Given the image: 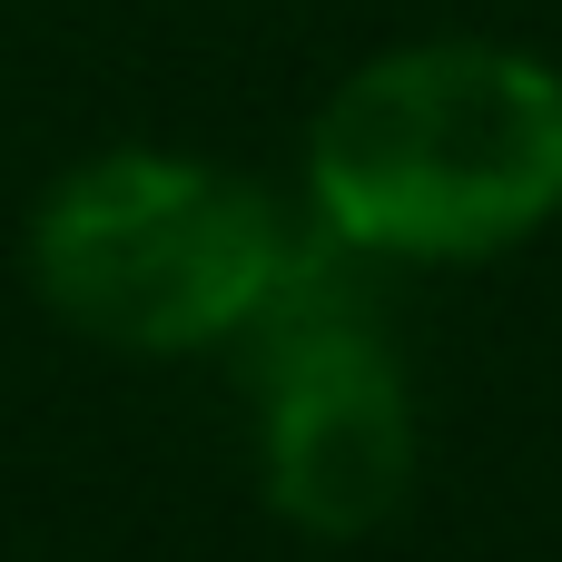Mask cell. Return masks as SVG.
Masks as SVG:
<instances>
[{"label":"cell","instance_id":"6da1fadb","mask_svg":"<svg viewBox=\"0 0 562 562\" xmlns=\"http://www.w3.org/2000/svg\"><path fill=\"white\" fill-rule=\"evenodd\" d=\"M316 207L375 257H494L562 207V79L435 40L356 69L316 119Z\"/></svg>","mask_w":562,"mask_h":562},{"label":"cell","instance_id":"3957f363","mask_svg":"<svg viewBox=\"0 0 562 562\" xmlns=\"http://www.w3.org/2000/svg\"><path fill=\"white\" fill-rule=\"evenodd\" d=\"M415 474V425L366 326H286L267 346V484L306 533H375Z\"/></svg>","mask_w":562,"mask_h":562},{"label":"cell","instance_id":"7a4b0ae2","mask_svg":"<svg viewBox=\"0 0 562 562\" xmlns=\"http://www.w3.org/2000/svg\"><path fill=\"white\" fill-rule=\"evenodd\" d=\"M40 296L109 346L178 356L257 326V306L286 286V227L257 188L198 158H99L79 168L30 237Z\"/></svg>","mask_w":562,"mask_h":562}]
</instances>
